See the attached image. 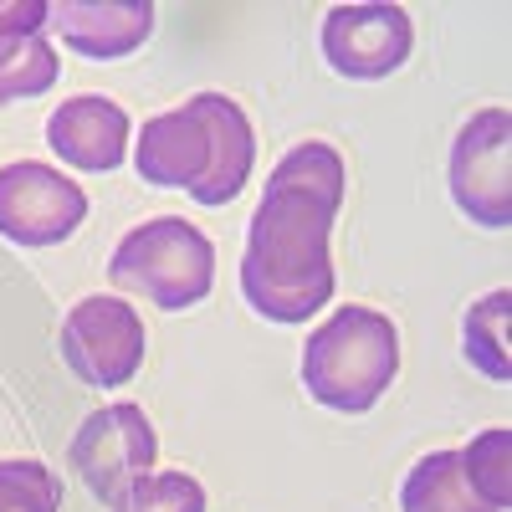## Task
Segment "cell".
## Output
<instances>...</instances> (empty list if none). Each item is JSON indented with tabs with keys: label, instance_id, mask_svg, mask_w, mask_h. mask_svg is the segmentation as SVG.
<instances>
[{
	"label": "cell",
	"instance_id": "9a60e30c",
	"mask_svg": "<svg viewBox=\"0 0 512 512\" xmlns=\"http://www.w3.org/2000/svg\"><path fill=\"white\" fill-rule=\"evenodd\" d=\"M461 472L472 482V492L492 507L507 512V492H512V431H482L461 446Z\"/></svg>",
	"mask_w": 512,
	"mask_h": 512
},
{
	"label": "cell",
	"instance_id": "9c48e42d",
	"mask_svg": "<svg viewBox=\"0 0 512 512\" xmlns=\"http://www.w3.org/2000/svg\"><path fill=\"white\" fill-rule=\"evenodd\" d=\"M323 57L338 77L354 82H379L405 67L410 47H415V26L400 6H379V0H364V6H333L323 16Z\"/></svg>",
	"mask_w": 512,
	"mask_h": 512
},
{
	"label": "cell",
	"instance_id": "30bf717a",
	"mask_svg": "<svg viewBox=\"0 0 512 512\" xmlns=\"http://www.w3.org/2000/svg\"><path fill=\"white\" fill-rule=\"evenodd\" d=\"M47 26L77 57L113 62L154 36V6L149 0H62V6H47Z\"/></svg>",
	"mask_w": 512,
	"mask_h": 512
},
{
	"label": "cell",
	"instance_id": "2e32d148",
	"mask_svg": "<svg viewBox=\"0 0 512 512\" xmlns=\"http://www.w3.org/2000/svg\"><path fill=\"white\" fill-rule=\"evenodd\" d=\"M108 507L113 512H205V487L190 472H159V477H139Z\"/></svg>",
	"mask_w": 512,
	"mask_h": 512
},
{
	"label": "cell",
	"instance_id": "3957f363",
	"mask_svg": "<svg viewBox=\"0 0 512 512\" xmlns=\"http://www.w3.org/2000/svg\"><path fill=\"white\" fill-rule=\"evenodd\" d=\"M400 374V333L374 308L328 313L303 344V390L338 415H364Z\"/></svg>",
	"mask_w": 512,
	"mask_h": 512
},
{
	"label": "cell",
	"instance_id": "7a4b0ae2",
	"mask_svg": "<svg viewBox=\"0 0 512 512\" xmlns=\"http://www.w3.org/2000/svg\"><path fill=\"white\" fill-rule=\"evenodd\" d=\"M256 164V128L226 93H195L144 123L134 169L154 190H185L195 205H231Z\"/></svg>",
	"mask_w": 512,
	"mask_h": 512
},
{
	"label": "cell",
	"instance_id": "277c9868",
	"mask_svg": "<svg viewBox=\"0 0 512 512\" xmlns=\"http://www.w3.org/2000/svg\"><path fill=\"white\" fill-rule=\"evenodd\" d=\"M108 277L123 292L149 297L159 313H185L205 303L210 287H216V246L200 226L180 216H159L118 241Z\"/></svg>",
	"mask_w": 512,
	"mask_h": 512
},
{
	"label": "cell",
	"instance_id": "7c38bea8",
	"mask_svg": "<svg viewBox=\"0 0 512 512\" xmlns=\"http://www.w3.org/2000/svg\"><path fill=\"white\" fill-rule=\"evenodd\" d=\"M57 82V52L47 41V0H0V108L41 98Z\"/></svg>",
	"mask_w": 512,
	"mask_h": 512
},
{
	"label": "cell",
	"instance_id": "8992f818",
	"mask_svg": "<svg viewBox=\"0 0 512 512\" xmlns=\"http://www.w3.org/2000/svg\"><path fill=\"white\" fill-rule=\"evenodd\" d=\"M159 451V436L139 405H103L77 425L72 436V472L82 477L98 502H113L134 487L139 477H149Z\"/></svg>",
	"mask_w": 512,
	"mask_h": 512
},
{
	"label": "cell",
	"instance_id": "52a82bcc",
	"mask_svg": "<svg viewBox=\"0 0 512 512\" xmlns=\"http://www.w3.org/2000/svg\"><path fill=\"white\" fill-rule=\"evenodd\" d=\"M62 359L93 390H123L144 364V323L118 297H82L62 318Z\"/></svg>",
	"mask_w": 512,
	"mask_h": 512
},
{
	"label": "cell",
	"instance_id": "e0dca14e",
	"mask_svg": "<svg viewBox=\"0 0 512 512\" xmlns=\"http://www.w3.org/2000/svg\"><path fill=\"white\" fill-rule=\"evenodd\" d=\"M62 482L41 461H0V512H57Z\"/></svg>",
	"mask_w": 512,
	"mask_h": 512
},
{
	"label": "cell",
	"instance_id": "5bb4252c",
	"mask_svg": "<svg viewBox=\"0 0 512 512\" xmlns=\"http://www.w3.org/2000/svg\"><path fill=\"white\" fill-rule=\"evenodd\" d=\"M507 308L512 297L507 287L477 297L472 308H466L461 318V349H466V364H472L477 374H487L492 384H507L512 374V359H507Z\"/></svg>",
	"mask_w": 512,
	"mask_h": 512
},
{
	"label": "cell",
	"instance_id": "6da1fadb",
	"mask_svg": "<svg viewBox=\"0 0 512 512\" xmlns=\"http://www.w3.org/2000/svg\"><path fill=\"white\" fill-rule=\"evenodd\" d=\"M344 205V159L308 139L277 159L251 210L241 251V297L267 323H308L333 297V216Z\"/></svg>",
	"mask_w": 512,
	"mask_h": 512
},
{
	"label": "cell",
	"instance_id": "5b68a950",
	"mask_svg": "<svg viewBox=\"0 0 512 512\" xmlns=\"http://www.w3.org/2000/svg\"><path fill=\"white\" fill-rule=\"evenodd\" d=\"M451 200L472 226L507 231L512 221V118L507 108H482L466 118V128L451 144Z\"/></svg>",
	"mask_w": 512,
	"mask_h": 512
},
{
	"label": "cell",
	"instance_id": "ba28073f",
	"mask_svg": "<svg viewBox=\"0 0 512 512\" xmlns=\"http://www.w3.org/2000/svg\"><path fill=\"white\" fill-rule=\"evenodd\" d=\"M88 221V195L52 164H6L0 169V236L16 246H57Z\"/></svg>",
	"mask_w": 512,
	"mask_h": 512
},
{
	"label": "cell",
	"instance_id": "8fae6325",
	"mask_svg": "<svg viewBox=\"0 0 512 512\" xmlns=\"http://www.w3.org/2000/svg\"><path fill=\"white\" fill-rule=\"evenodd\" d=\"M47 144L62 164L88 169V175H108V169H118L123 154H128V113L113 98H98V93L67 98L47 118Z\"/></svg>",
	"mask_w": 512,
	"mask_h": 512
},
{
	"label": "cell",
	"instance_id": "4fadbf2b",
	"mask_svg": "<svg viewBox=\"0 0 512 512\" xmlns=\"http://www.w3.org/2000/svg\"><path fill=\"white\" fill-rule=\"evenodd\" d=\"M400 512H492L461 472V451H431L400 482Z\"/></svg>",
	"mask_w": 512,
	"mask_h": 512
}]
</instances>
